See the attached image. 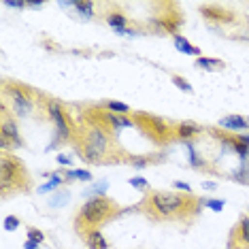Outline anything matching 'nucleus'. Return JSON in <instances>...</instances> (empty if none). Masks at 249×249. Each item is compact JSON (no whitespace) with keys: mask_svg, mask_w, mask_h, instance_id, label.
Returning a JSON list of instances; mask_svg holds the SVG:
<instances>
[{"mask_svg":"<svg viewBox=\"0 0 249 249\" xmlns=\"http://www.w3.org/2000/svg\"><path fill=\"white\" fill-rule=\"evenodd\" d=\"M149 204L156 211V215L166 219L179 218V215L187 213L189 209V202L186 200V196H179V194H172V192H154L149 196Z\"/></svg>","mask_w":249,"mask_h":249,"instance_id":"nucleus-1","label":"nucleus"},{"mask_svg":"<svg viewBox=\"0 0 249 249\" xmlns=\"http://www.w3.org/2000/svg\"><path fill=\"white\" fill-rule=\"evenodd\" d=\"M111 140H109V132L100 126H92L85 134L83 140V149H81V158L85 162H100L109 154Z\"/></svg>","mask_w":249,"mask_h":249,"instance_id":"nucleus-2","label":"nucleus"},{"mask_svg":"<svg viewBox=\"0 0 249 249\" xmlns=\"http://www.w3.org/2000/svg\"><path fill=\"white\" fill-rule=\"evenodd\" d=\"M113 213H115V204H113V200H109L107 196H94V198H90L88 202L81 204L79 219L88 226H98V224H102V221L109 219Z\"/></svg>","mask_w":249,"mask_h":249,"instance_id":"nucleus-3","label":"nucleus"},{"mask_svg":"<svg viewBox=\"0 0 249 249\" xmlns=\"http://www.w3.org/2000/svg\"><path fill=\"white\" fill-rule=\"evenodd\" d=\"M21 183H26L21 162L2 154V158H0V186H2V194H7L11 187H17Z\"/></svg>","mask_w":249,"mask_h":249,"instance_id":"nucleus-4","label":"nucleus"},{"mask_svg":"<svg viewBox=\"0 0 249 249\" xmlns=\"http://www.w3.org/2000/svg\"><path fill=\"white\" fill-rule=\"evenodd\" d=\"M47 113H49L51 122L56 124V140L51 143V147L60 140H66L70 139V126H68V120H66V113H64L62 105H58L56 100H47Z\"/></svg>","mask_w":249,"mask_h":249,"instance_id":"nucleus-5","label":"nucleus"},{"mask_svg":"<svg viewBox=\"0 0 249 249\" xmlns=\"http://www.w3.org/2000/svg\"><path fill=\"white\" fill-rule=\"evenodd\" d=\"M7 94L11 96V102H13V111L17 117H28L32 107H34V100L28 96V92L19 85H7Z\"/></svg>","mask_w":249,"mask_h":249,"instance_id":"nucleus-6","label":"nucleus"},{"mask_svg":"<svg viewBox=\"0 0 249 249\" xmlns=\"http://www.w3.org/2000/svg\"><path fill=\"white\" fill-rule=\"evenodd\" d=\"M0 139H4L11 147L15 149H21L24 147V140H21V134H19V128L15 120H11V117L4 115L2 117V126H0Z\"/></svg>","mask_w":249,"mask_h":249,"instance_id":"nucleus-7","label":"nucleus"},{"mask_svg":"<svg viewBox=\"0 0 249 249\" xmlns=\"http://www.w3.org/2000/svg\"><path fill=\"white\" fill-rule=\"evenodd\" d=\"M218 126L230 130V132H245V130H249V120L243 115H228V117H221Z\"/></svg>","mask_w":249,"mask_h":249,"instance_id":"nucleus-8","label":"nucleus"},{"mask_svg":"<svg viewBox=\"0 0 249 249\" xmlns=\"http://www.w3.org/2000/svg\"><path fill=\"white\" fill-rule=\"evenodd\" d=\"M175 134H177L179 139H183V140H189V139L198 137V134H202V128L196 126V124H192V122H183V124H179V126H177Z\"/></svg>","mask_w":249,"mask_h":249,"instance_id":"nucleus-9","label":"nucleus"},{"mask_svg":"<svg viewBox=\"0 0 249 249\" xmlns=\"http://www.w3.org/2000/svg\"><path fill=\"white\" fill-rule=\"evenodd\" d=\"M105 120L111 124L115 130H122V128H132L134 126V122L132 120H128L126 115H117V113H107L105 115Z\"/></svg>","mask_w":249,"mask_h":249,"instance_id":"nucleus-10","label":"nucleus"},{"mask_svg":"<svg viewBox=\"0 0 249 249\" xmlns=\"http://www.w3.org/2000/svg\"><path fill=\"white\" fill-rule=\"evenodd\" d=\"M85 243H88L90 249H109V243H107V239L98 230H92L90 234L85 236Z\"/></svg>","mask_w":249,"mask_h":249,"instance_id":"nucleus-11","label":"nucleus"},{"mask_svg":"<svg viewBox=\"0 0 249 249\" xmlns=\"http://www.w3.org/2000/svg\"><path fill=\"white\" fill-rule=\"evenodd\" d=\"M175 47L181 53H186V56H196V58H200V49H198V47H194L187 39H183V36H179V34L175 36Z\"/></svg>","mask_w":249,"mask_h":249,"instance_id":"nucleus-12","label":"nucleus"},{"mask_svg":"<svg viewBox=\"0 0 249 249\" xmlns=\"http://www.w3.org/2000/svg\"><path fill=\"white\" fill-rule=\"evenodd\" d=\"M107 24H109L115 32L126 30V17H124L122 13H109V15H107Z\"/></svg>","mask_w":249,"mask_h":249,"instance_id":"nucleus-13","label":"nucleus"},{"mask_svg":"<svg viewBox=\"0 0 249 249\" xmlns=\"http://www.w3.org/2000/svg\"><path fill=\"white\" fill-rule=\"evenodd\" d=\"M49 177H51V179L47 181L45 186H41V187H39V192H41V194H45V192H51V189H56L58 186H62V183H64V177L60 175V172H51Z\"/></svg>","mask_w":249,"mask_h":249,"instance_id":"nucleus-14","label":"nucleus"},{"mask_svg":"<svg viewBox=\"0 0 249 249\" xmlns=\"http://www.w3.org/2000/svg\"><path fill=\"white\" fill-rule=\"evenodd\" d=\"M196 66L207 68V70H215V68H221V66H224V62H221V60H215V58H204V56H200V58H196Z\"/></svg>","mask_w":249,"mask_h":249,"instance_id":"nucleus-15","label":"nucleus"},{"mask_svg":"<svg viewBox=\"0 0 249 249\" xmlns=\"http://www.w3.org/2000/svg\"><path fill=\"white\" fill-rule=\"evenodd\" d=\"M73 179L90 181L92 179V172L90 171H83V169H70V171H66V181H73Z\"/></svg>","mask_w":249,"mask_h":249,"instance_id":"nucleus-16","label":"nucleus"},{"mask_svg":"<svg viewBox=\"0 0 249 249\" xmlns=\"http://www.w3.org/2000/svg\"><path fill=\"white\" fill-rule=\"evenodd\" d=\"M239 241L249 245V218L243 215L241 218V224H239Z\"/></svg>","mask_w":249,"mask_h":249,"instance_id":"nucleus-17","label":"nucleus"},{"mask_svg":"<svg viewBox=\"0 0 249 249\" xmlns=\"http://www.w3.org/2000/svg\"><path fill=\"white\" fill-rule=\"evenodd\" d=\"M187 156H189V164L192 166H196V169L204 166V160L198 156V151H196V147H194L192 143H187Z\"/></svg>","mask_w":249,"mask_h":249,"instance_id":"nucleus-18","label":"nucleus"},{"mask_svg":"<svg viewBox=\"0 0 249 249\" xmlns=\"http://www.w3.org/2000/svg\"><path fill=\"white\" fill-rule=\"evenodd\" d=\"M107 109H109L111 113H117V115H126V113H130V107L124 105V102H117V100L107 102Z\"/></svg>","mask_w":249,"mask_h":249,"instance_id":"nucleus-19","label":"nucleus"},{"mask_svg":"<svg viewBox=\"0 0 249 249\" xmlns=\"http://www.w3.org/2000/svg\"><path fill=\"white\" fill-rule=\"evenodd\" d=\"M68 198H70V194H68V192H64V189H62V192H58L56 196H51V198H49V207H53V209L62 207L64 202H68Z\"/></svg>","mask_w":249,"mask_h":249,"instance_id":"nucleus-20","label":"nucleus"},{"mask_svg":"<svg viewBox=\"0 0 249 249\" xmlns=\"http://www.w3.org/2000/svg\"><path fill=\"white\" fill-rule=\"evenodd\" d=\"M79 11V15L81 17H85V19H90L92 15H94V4L92 2H77V7H75Z\"/></svg>","mask_w":249,"mask_h":249,"instance_id":"nucleus-21","label":"nucleus"},{"mask_svg":"<svg viewBox=\"0 0 249 249\" xmlns=\"http://www.w3.org/2000/svg\"><path fill=\"white\" fill-rule=\"evenodd\" d=\"M200 202L204 204L207 209H211V211H215V213H219V211H224V207H226V202L224 200H200Z\"/></svg>","mask_w":249,"mask_h":249,"instance_id":"nucleus-22","label":"nucleus"},{"mask_svg":"<svg viewBox=\"0 0 249 249\" xmlns=\"http://www.w3.org/2000/svg\"><path fill=\"white\" fill-rule=\"evenodd\" d=\"M2 228L7 232H15L19 228V219L15 218V215H9V218H4V221H2Z\"/></svg>","mask_w":249,"mask_h":249,"instance_id":"nucleus-23","label":"nucleus"},{"mask_svg":"<svg viewBox=\"0 0 249 249\" xmlns=\"http://www.w3.org/2000/svg\"><path fill=\"white\" fill-rule=\"evenodd\" d=\"M105 192H107V181H100V183H96L92 189H85V196L92 194V198H94V196H102Z\"/></svg>","mask_w":249,"mask_h":249,"instance_id":"nucleus-24","label":"nucleus"},{"mask_svg":"<svg viewBox=\"0 0 249 249\" xmlns=\"http://www.w3.org/2000/svg\"><path fill=\"white\" fill-rule=\"evenodd\" d=\"M172 83H175L179 90L187 92V94H192V92H194V90H192V85H189V83H187V81L183 79V77H179V75H172Z\"/></svg>","mask_w":249,"mask_h":249,"instance_id":"nucleus-25","label":"nucleus"},{"mask_svg":"<svg viewBox=\"0 0 249 249\" xmlns=\"http://www.w3.org/2000/svg\"><path fill=\"white\" fill-rule=\"evenodd\" d=\"M28 239L34 241V243H43L45 241V234H43L39 228H28Z\"/></svg>","mask_w":249,"mask_h":249,"instance_id":"nucleus-26","label":"nucleus"},{"mask_svg":"<svg viewBox=\"0 0 249 249\" xmlns=\"http://www.w3.org/2000/svg\"><path fill=\"white\" fill-rule=\"evenodd\" d=\"M128 186H132L137 189H145L149 183H147V179H143V177H132V179H128Z\"/></svg>","mask_w":249,"mask_h":249,"instance_id":"nucleus-27","label":"nucleus"},{"mask_svg":"<svg viewBox=\"0 0 249 249\" xmlns=\"http://www.w3.org/2000/svg\"><path fill=\"white\" fill-rule=\"evenodd\" d=\"M147 164H149V158H140V156H139V158H132V166H134V169H145Z\"/></svg>","mask_w":249,"mask_h":249,"instance_id":"nucleus-28","label":"nucleus"},{"mask_svg":"<svg viewBox=\"0 0 249 249\" xmlns=\"http://www.w3.org/2000/svg\"><path fill=\"white\" fill-rule=\"evenodd\" d=\"M4 7H9V9H24V7H28V2H21V0H7L4 2Z\"/></svg>","mask_w":249,"mask_h":249,"instance_id":"nucleus-29","label":"nucleus"},{"mask_svg":"<svg viewBox=\"0 0 249 249\" xmlns=\"http://www.w3.org/2000/svg\"><path fill=\"white\" fill-rule=\"evenodd\" d=\"M56 160H58V164H62V166H70V164H73V160H70V156H64V154H60Z\"/></svg>","mask_w":249,"mask_h":249,"instance_id":"nucleus-30","label":"nucleus"},{"mask_svg":"<svg viewBox=\"0 0 249 249\" xmlns=\"http://www.w3.org/2000/svg\"><path fill=\"white\" fill-rule=\"evenodd\" d=\"M172 186H175L177 189H183V192L192 194V187H189V186H187V183H186V181H175V183H172Z\"/></svg>","mask_w":249,"mask_h":249,"instance_id":"nucleus-31","label":"nucleus"},{"mask_svg":"<svg viewBox=\"0 0 249 249\" xmlns=\"http://www.w3.org/2000/svg\"><path fill=\"white\" fill-rule=\"evenodd\" d=\"M39 245H41V243H34V241H26L24 243V249H39Z\"/></svg>","mask_w":249,"mask_h":249,"instance_id":"nucleus-32","label":"nucleus"},{"mask_svg":"<svg viewBox=\"0 0 249 249\" xmlns=\"http://www.w3.org/2000/svg\"><path fill=\"white\" fill-rule=\"evenodd\" d=\"M58 4H60V9H75L77 7V2H70V0L68 2H58Z\"/></svg>","mask_w":249,"mask_h":249,"instance_id":"nucleus-33","label":"nucleus"},{"mask_svg":"<svg viewBox=\"0 0 249 249\" xmlns=\"http://www.w3.org/2000/svg\"><path fill=\"white\" fill-rule=\"evenodd\" d=\"M236 139H239L241 143H245L247 147H249V134H236Z\"/></svg>","mask_w":249,"mask_h":249,"instance_id":"nucleus-34","label":"nucleus"},{"mask_svg":"<svg viewBox=\"0 0 249 249\" xmlns=\"http://www.w3.org/2000/svg\"><path fill=\"white\" fill-rule=\"evenodd\" d=\"M28 7H30V9H41L43 2H39V0H36V2H28Z\"/></svg>","mask_w":249,"mask_h":249,"instance_id":"nucleus-35","label":"nucleus"},{"mask_svg":"<svg viewBox=\"0 0 249 249\" xmlns=\"http://www.w3.org/2000/svg\"><path fill=\"white\" fill-rule=\"evenodd\" d=\"M215 187H218V186H215L213 181H207V183H204V189H215Z\"/></svg>","mask_w":249,"mask_h":249,"instance_id":"nucleus-36","label":"nucleus"}]
</instances>
